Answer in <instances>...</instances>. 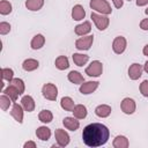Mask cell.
Listing matches in <instances>:
<instances>
[{"mask_svg": "<svg viewBox=\"0 0 148 148\" xmlns=\"http://www.w3.org/2000/svg\"><path fill=\"white\" fill-rule=\"evenodd\" d=\"M110 132L109 128L99 123H92L87 125L82 132L83 142L88 147H101L106 143Z\"/></svg>", "mask_w": 148, "mask_h": 148, "instance_id": "1", "label": "cell"}, {"mask_svg": "<svg viewBox=\"0 0 148 148\" xmlns=\"http://www.w3.org/2000/svg\"><path fill=\"white\" fill-rule=\"evenodd\" d=\"M90 7L91 9H95L102 14H111V7L106 0H91L90 1Z\"/></svg>", "mask_w": 148, "mask_h": 148, "instance_id": "2", "label": "cell"}, {"mask_svg": "<svg viewBox=\"0 0 148 148\" xmlns=\"http://www.w3.org/2000/svg\"><path fill=\"white\" fill-rule=\"evenodd\" d=\"M42 92H43V96L46 98V99H50V101H56L57 99V96H58V89L54 84L52 83H46L43 86L42 88Z\"/></svg>", "mask_w": 148, "mask_h": 148, "instance_id": "3", "label": "cell"}, {"mask_svg": "<svg viewBox=\"0 0 148 148\" xmlns=\"http://www.w3.org/2000/svg\"><path fill=\"white\" fill-rule=\"evenodd\" d=\"M103 72V65L101 61L95 60L92 61L87 68H86V74H88L89 76H99Z\"/></svg>", "mask_w": 148, "mask_h": 148, "instance_id": "4", "label": "cell"}, {"mask_svg": "<svg viewBox=\"0 0 148 148\" xmlns=\"http://www.w3.org/2000/svg\"><path fill=\"white\" fill-rule=\"evenodd\" d=\"M91 18L94 21V23L96 24L97 29L99 30H105L109 25V17L108 16H103V15H98L96 13H91Z\"/></svg>", "mask_w": 148, "mask_h": 148, "instance_id": "5", "label": "cell"}, {"mask_svg": "<svg viewBox=\"0 0 148 148\" xmlns=\"http://www.w3.org/2000/svg\"><path fill=\"white\" fill-rule=\"evenodd\" d=\"M54 136H56V140L60 147H65L69 143V135L67 132H65V130H61V128L56 130Z\"/></svg>", "mask_w": 148, "mask_h": 148, "instance_id": "6", "label": "cell"}, {"mask_svg": "<svg viewBox=\"0 0 148 148\" xmlns=\"http://www.w3.org/2000/svg\"><path fill=\"white\" fill-rule=\"evenodd\" d=\"M94 40V36H86L82 38H79L75 42V46L77 50H89Z\"/></svg>", "mask_w": 148, "mask_h": 148, "instance_id": "7", "label": "cell"}, {"mask_svg": "<svg viewBox=\"0 0 148 148\" xmlns=\"http://www.w3.org/2000/svg\"><path fill=\"white\" fill-rule=\"evenodd\" d=\"M112 49L117 54L123 53L125 51V49H126V39H125V37H123V36L116 37L113 43H112Z\"/></svg>", "mask_w": 148, "mask_h": 148, "instance_id": "8", "label": "cell"}, {"mask_svg": "<svg viewBox=\"0 0 148 148\" xmlns=\"http://www.w3.org/2000/svg\"><path fill=\"white\" fill-rule=\"evenodd\" d=\"M120 108H121V110H123L124 113H126V114H132V113L135 111V102H134L132 98L126 97V98L123 99V102H121V104H120Z\"/></svg>", "mask_w": 148, "mask_h": 148, "instance_id": "9", "label": "cell"}, {"mask_svg": "<svg viewBox=\"0 0 148 148\" xmlns=\"http://www.w3.org/2000/svg\"><path fill=\"white\" fill-rule=\"evenodd\" d=\"M98 83L99 82H97V81H88V82H84L80 87V92L83 94V95L91 94V92H94L97 89Z\"/></svg>", "mask_w": 148, "mask_h": 148, "instance_id": "10", "label": "cell"}, {"mask_svg": "<svg viewBox=\"0 0 148 148\" xmlns=\"http://www.w3.org/2000/svg\"><path fill=\"white\" fill-rule=\"evenodd\" d=\"M142 74V67L139 64H132L128 68V76L131 80H138Z\"/></svg>", "mask_w": 148, "mask_h": 148, "instance_id": "11", "label": "cell"}, {"mask_svg": "<svg viewBox=\"0 0 148 148\" xmlns=\"http://www.w3.org/2000/svg\"><path fill=\"white\" fill-rule=\"evenodd\" d=\"M10 114L17 123L21 124L23 121V110H22V106L18 105L17 103H14V105L12 108V111H10Z\"/></svg>", "mask_w": 148, "mask_h": 148, "instance_id": "12", "label": "cell"}, {"mask_svg": "<svg viewBox=\"0 0 148 148\" xmlns=\"http://www.w3.org/2000/svg\"><path fill=\"white\" fill-rule=\"evenodd\" d=\"M62 124L67 130H71V131H76L80 126L79 120H76L74 117H66L62 120Z\"/></svg>", "mask_w": 148, "mask_h": 148, "instance_id": "13", "label": "cell"}, {"mask_svg": "<svg viewBox=\"0 0 148 148\" xmlns=\"http://www.w3.org/2000/svg\"><path fill=\"white\" fill-rule=\"evenodd\" d=\"M21 103H22V106H23V109L25 111H28V112L34 111V109H35V101H34V98L31 96H29V95L23 96L22 99H21Z\"/></svg>", "mask_w": 148, "mask_h": 148, "instance_id": "14", "label": "cell"}, {"mask_svg": "<svg viewBox=\"0 0 148 148\" xmlns=\"http://www.w3.org/2000/svg\"><path fill=\"white\" fill-rule=\"evenodd\" d=\"M84 16H86V12H84V9H83V7L81 5H76V6L73 7V9H72V17H73V20L80 21V20L84 18Z\"/></svg>", "mask_w": 148, "mask_h": 148, "instance_id": "15", "label": "cell"}, {"mask_svg": "<svg viewBox=\"0 0 148 148\" xmlns=\"http://www.w3.org/2000/svg\"><path fill=\"white\" fill-rule=\"evenodd\" d=\"M36 135H37V138L40 139L42 141H46V140H49L50 136H51V131H50V128L46 127V126H40V127L37 128Z\"/></svg>", "mask_w": 148, "mask_h": 148, "instance_id": "16", "label": "cell"}, {"mask_svg": "<svg viewBox=\"0 0 148 148\" xmlns=\"http://www.w3.org/2000/svg\"><path fill=\"white\" fill-rule=\"evenodd\" d=\"M90 30H91V24L88 21L87 22H83V23H81V24H79V25L75 27V34L79 35V36H84L86 34L90 32Z\"/></svg>", "mask_w": 148, "mask_h": 148, "instance_id": "17", "label": "cell"}, {"mask_svg": "<svg viewBox=\"0 0 148 148\" xmlns=\"http://www.w3.org/2000/svg\"><path fill=\"white\" fill-rule=\"evenodd\" d=\"M44 43H45V38H44V36L40 35V34H38V35L34 36V38L31 39L30 45H31V49H34V50H38V49L43 47Z\"/></svg>", "mask_w": 148, "mask_h": 148, "instance_id": "18", "label": "cell"}, {"mask_svg": "<svg viewBox=\"0 0 148 148\" xmlns=\"http://www.w3.org/2000/svg\"><path fill=\"white\" fill-rule=\"evenodd\" d=\"M95 113L101 117V118H105L108 117L110 113H111V106L106 105V104H102V105H98L96 109H95Z\"/></svg>", "mask_w": 148, "mask_h": 148, "instance_id": "19", "label": "cell"}, {"mask_svg": "<svg viewBox=\"0 0 148 148\" xmlns=\"http://www.w3.org/2000/svg\"><path fill=\"white\" fill-rule=\"evenodd\" d=\"M39 66V62L35 59H27L23 61L22 64V68L27 72H31V71H35L36 68H38Z\"/></svg>", "mask_w": 148, "mask_h": 148, "instance_id": "20", "label": "cell"}, {"mask_svg": "<svg viewBox=\"0 0 148 148\" xmlns=\"http://www.w3.org/2000/svg\"><path fill=\"white\" fill-rule=\"evenodd\" d=\"M72 112L74 113V117H75V118H77V119H83V118H86V116H87V108H86L84 105H82V104H79V105H75V106H74V109H73Z\"/></svg>", "mask_w": 148, "mask_h": 148, "instance_id": "21", "label": "cell"}, {"mask_svg": "<svg viewBox=\"0 0 148 148\" xmlns=\"http://www.w3.org/2000/svg\"><path fill=\"white\" fill-rule=\"evenodd\" d=\"M54 64H56V67H57L58 69H60V71L67 69V68L69 67L68 59H67V57H65V56H60V57H58V58L56 59Z\"/></svg>", "mask_w": 148, "mask_h": 148, "instance_id": "22", "label": "cell"}, {"mask_svg": "<svg viewBox=\"0 0 148 148\" xmlns=\"http://www.w3.org/2000/svg\"><path fill=\"white\" fill-rule=\"evenodd\" d=\"M44 5V0H27L25 7L29 10H39Z\"/></svg>", "mask_w": 148, "mask_h": 148, "instance_id": "23", "label": "cell"}, {"mask_svg": "<svg viewBox=\"0 0 148 148\" xmlns=\"http://www.w3.org/2000/svg\"><path fill=\"white\" fill-rule=\"evenodd\" d=\"M67 77H68V80H69L72 83H74V84H79V83H83V82H84L83 76H82L79 72H76V71L69 72V74H68Z\"/></svg>", "mask_w": 148, "mask_h": 148, "instance_id": "24", "label": "cell"}, {"mask_svg": "<svg viewBox=\"0 0 148 148\" xmlns=\"http://www.w3.org/2000/svg\"><path fill=\"white\" fill-rule=\"evenodd\" d=\"M128 140L124 135H118L113 140V147L114 148H127L128 147Z\"/></svg>", "mask_w": 148, "mask_h": 148, "instance_id": "25", "label": "cell"}, {"mask_svg": "<svg viewBox=\"0 0 148 148\" xmlns=\"http://www.w3.org/2000/svg\"><path fill=\"white\" fill-rule=\"evenodd\" d=\"M89 60V57L87 54H81V53H74L73 54V61L76 66H83L87 61Z\"/></svg>", "mask_w": 148, "mask_h": 148, "instance_id": "26", "label": "cell"}, {"mask_svg": "<svg viewBox=\"0 0 148 148\" xmlns=\"http://www.w3.org/2000/svg\"><path fill=\"white\" fill-rule=\"evenodd\" d=\"M3 92H5L7 96H9V97H10V99H12L13 102H15V101L17 99V96L20 95L18 90H17L14 86H12V84H9V86L3 90Z\"/></svg>", "mask_w": 148, "mask_h": 148, "instance_id": "27", "label": "cell"}, {"mask_svg": "<svg viewBox=\"0 0 148 148\" xmlns=\"http://www.w3.org/2000/svg\"><path fill=\"white\" fill-rule=\"evenodd\" d=\"M60 105L66 111H73V109H74V102H73V99L71 97H67V96L61 98Z\"/></svg>", "mask_w": 148, "mask_h": 148, "instance_id": "28", "label": "cell"}, {"mask_svg": "<svg viewBox=\"0 0 148 148\" xmlns=\"http://www.w3.org/2000/svg\"><path fill=\"white\" fill-rule=\"evenodd\" d=\"M38 118H39V120H40L42 123H45V124H46V123H51V121H52L53 114H52V112L49 111V110H43V111L39 112Z\"/></svg>", "mask_w": 148, "mask_h": 148, "instance_id": "29", "label": "cell"}, {"mask_svg": "<svg viewBox=\"0 0 148 148\" xmlns=\"http://www.w3.org/2000/svg\"><path fill=\"white\" fill-rule=\"evenodd\" d=\"M9 84L14 86V87H15V88L18 90L20 95H22V94L24 92V83H23V81H22L21 79H18V77H16V79H13V80L9 82Z\"/></svg>", "mask_w": 148, "mask_h": 148, "instance_id": "30", "label": "cell"}, {"mask_svg": "<svg viewBox=\"0 0 148 148\" xmlns=\"http://www.w3.org/2000/svg\"><path fill=\"white\" fill-rule=\"evenodd\" d=\"M12 12V5L7 0H1L0 2V13L2 15H7Z\"/></svg>", "mask_w": 148, "mask_h": 148, "instance_id": "31", "label": "cell"}, {"mask_svg": "<svg viewBox=\"0 0 148 148\" xmlns=\"http://www.w3.org/2000/svg\"><path fill=\"white\" fill-rule=\"evenodd\" d=\"M10 105V97L7 96L6 94L5 95H1L0 96V106L3 111H6Z\"/></svg>", "mask_w": 148, "mask_h": 148, "instance_id": "32", "label": "cell"}, {"mask_svg": "<svg viewBox=\"0 0 148 148\" xmlns=\"http://www.w3.org/2000/svg\"><path fill=\"white\" fill-rule=\"evenodd\" d=\"M13 75H14L13 69H10V68H2V69H1L2 80H7L8 82H10V81L13 80Z\"/></svg>", "mask_w": 148, "mask_h": 148, "instance_id": "33", "label": "cell"}, {"mask_svg": "<svg viewBox=\"0 0 148 148\" xmlns=\"http://www.w3.org/2000/svg\"><path fill=\"white\" fill-rule=\"evenodd\" d=\"M140 92L145 97H148V80H145V81L141 82V84H140Z\"/></svg>", "mask_w": 148, "mask_h": 148, "instance_id": "34", "label": "cell"}, {"mask_svg": "<svg viewBox=\"0 0 148 148\" xmlns=\"http://www.w3.org/2000/svg\"><path fill=\"white\" fill-rule=\"evenodd\" d=\"M10 31V24L7 22H1L0 23V34L1 35H6Z\"/></svg>", "mask_w": 148, "mask_h": 148, "instance_id": "35", "label": "cell"}, {"mask_svg": "<svg viewBox=\"0 0 148 148\" xmlns=\"http://www.w3.org/2000/svg\"><path fill=\"white\" fill-rule=\"evenodd\" d=\"M140 28H141L142 30H148V18H145V20L141 21Z\"/></svg>", "mask_w": 148, "mask_h": 148, "instance_id": "36", "label": "cell"}, {"mask_svg": "<svg viewBox=\"0 0 148 148\" xmlns=\"http://www.w3.org/2000/svg\"><path fill=\"white\" fill-rule=\"evenodd\" d=\"M113 3H114V7L116 8H120L123 6V0H112Z\"/></svg>", "mask_w": 148, "mask_h": 148, "instance_id": "37", "label": "cell"}, {"mask_svg": "<svg viewBox=\"0 0 148 148\" xmlns=\"http://www.w3.org/2000/svg\"><path fill=\"white\" fill-rule=\"evenodd\" d=\"M28 147H31V148H35L36 147V143L32 142V141H28L24 143V148H28Z\"/></svg>", "mask_w": 148, "mask_h": 148, "instance_id": "38", "label": "cell"}, {"mask_svg": "<svg viewBox=\"0 0 148 148\" xmlns=\"http://www.w3.org/2000/svg\"><path fill=\"white\" fill-rule=\"evenodd\" d=\"M148 3V0H136V5L138 6H145Z\"/></svg>", "mask_w": 148, "mask_h": 148, "instance_id": "39", "label": "cell"}, {"mask_svg": "<svg viewBox=\"0 0 148 148\" xmlns=\"http://www.w3.org/2000/svg\"><path fill=\"white\" fill-rule=\"evenodd\" d=\"M142 52H143V54H145V56H148V44H147V45H145V47H143Z\"/></svg>", "mask_w": 148, "mask_h": 148, "instance_id": "40", "label": "cell"}, {"mask_svg": "<svg viewBox=\"0 0 148 148\" xmlns=\"http://www.w3.org/2000/svg\"><path fill=\"white\" fill-rule=\"evenodd\" d=\"M143 69L146 71V73H148V61H146V64H145V66H143Z\"/></svg>", "mask_w": 148, "mask_h": 148, "instance_id": "41", "label": "cell"}, {"mask_svg": "<svg viewBox=\"0 0 148 148\" xmlns=\"http://www.w3.org/2000/svg\"><path fill=\"white\" fill-rule=\"evenodd\" d=\"M145 13H146V14H147V15H148V8H147V9H146V10H145Z\"/></svg>", "mask_w": 148, "mask_h": 148, "instance_id": "42", "label": "cell"}, {"mask_svg": "<svg viewBox=\"0 0 148 148\" xmlns=\"http://www.w3.org/2000/svg\"><path fill=\"white\" fill-rule=\"evenodd\" d=\"M128 1H131V0H128Z\"/></svg>", "mask_w": 148, "mask_h": 148, "instance_id": "43", "label": "cell"}]
</instances>
